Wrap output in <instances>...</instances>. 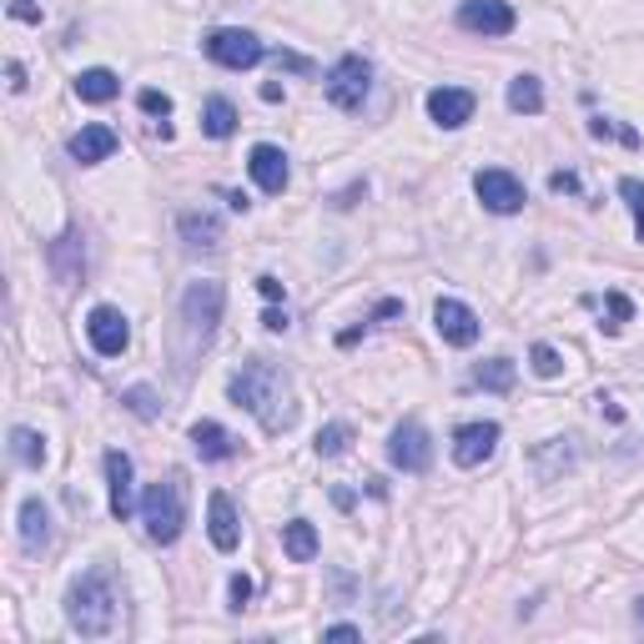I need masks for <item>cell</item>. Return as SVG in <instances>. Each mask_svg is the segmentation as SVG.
<instances>
[{
    "label": "cell",
    "instance_id": "6da1fadb",
    "mask_svg": "<svg viewBox=\"0 0 644 644\" xmlns=\"http://www.w3.org/2000/svg\"><path fill=\"white\" fill-rule=\"evenodd\" d=\"M227 393H232V403L247 408V413L257 418L267 433L292 429V418H298V408L287 403V378H282V373H277L267 358L242 363V373H232Z\"/></svg>",
    "mask_w": 644,
    "mask_h": 644
},
{
    "label": "cell",
    "instance_id": "7c38bea8",
    "mask_svg": "<svg viewBox=\"0 0 644 644\" xmlns=\"http://www.w3.org/2000/svg\"><path fill=\"white\" fill-rule=\"evenodd\" d=\"M493 443H499V423H464L454 433V464L478 468L484 458H493Z\"/></svg>",
    "mask_w": 644,
    "mask_h": 644
},
{
    "label": "cell",
    "instance_id": "8d00e7d4",
    "mask_svg": "<svg viewBox=\"0 0 644 644\" xmlns=\"http://www.w3.org/2000/svg\"><path fill=\"white\" fill-rule=\"evenodd\" d=\"M322 640H363V630H358V624H327V630H322Z\"/></svg>",
    "mask_w": 644,
    "mask_h": 644
},
{
    "label": "cell",
    "instance_id": "ac0fdd59",
    "mask_svg": "<svg viewBox=\"0 0 644 644\" xmlns=\"http://www.w3.org/2000/svg\"><path fill=\"white\" fill-rule=\"evenodd\" d=\"M51 538V509L41 499H25L21 503V549L25 554H41Z\"/></svg>",
    "mask_w": 644,
    "mask_h": 644
},
{
    "label": "cell",
    "instance_id": "9a60e30c",
    "mask_svg": "<svg viewBox=\"0 0 644 644\" xmlns=\"http://www.w3.org/2000/svg\"><path fill=\"white\" fill-rule=\"evenodd\" d=\"M207 534H212V544L222 554H232L242 544V529H237V509H232L227 493H212V503H207Z\"/></svg>",
    "mask_w": 644,
    "mask_h": 644
},
{
    "label": "cell",
    "instance_id": "d6986e66",
    "mask_svg": "<svg viewBox=\"0 0 644 644\" xmlns=\"http://www.w3.org/2000/svg\"><path fill=\"white\" fill-rule=\"evenodd\" d=\"M191 448H197L207 464H222V458L237 454V438H232L222 423H197V429H191Z\"/></svg>",
    "mask_w": 644,
    "mask_h": 644
},
{
    "label": "cell",
    "instance_id": "83f0119b",
    "mask_svg": "<svg viewBox=\"0 0 644 644\" xmlns=\"http://www.w3.org/2000/svg\"><path fill=\"white\" fill-rule=\"evenodd\" d=\"M347 443H353V429H347V423H327L312 448H318L322 458H337V454H347Z\"/></svg>",
    "mask_w": 644,
    "mask_h": 644
},
{
    "label": "cell",
    "instance_id": "4dcf8cb0",
    "mask_svg": "<svg viewBox=\"0 0 644 644\" xmlns=\"http://www.w3.org/2000/svg\"><path fill=\"white\" fill-rule=\"evenodd\" d=\"M121 403L132 408L136 418H156V413H162V403H156L152 388H126V393H121Z\"/></svg>",
    "mask_w": 644,
    "mask_h": 644
},
{
    "label": "cell",
    "instance_id": "7bdbcfd3",
    "mask_svg": "<svg viewBox=\"0 0 644 644\" xmlns=\"http://www.w3.org/2000/svg\"><path fill=\"white\" fill-rule=\"evenodd\" d=\"M634 624H640V630H644V599H640V604H634Z\"/></svg>",
    "mask_w": 644,
    "mask_h": 644
},
{
    "label": "cell",
    "instance_id": "44dd1931",
    "mask_svg": "<svg viewBox=\"0 0 644 644\" xmlns=\"http://www.w3.org/2000/svg\"><path fill=\"white\" fill-rule=\"evenodd\" d=\"M116 91H121V81H116V71H107V66H91V71L76 76V96L91 101V107H107Z\"/></svg>",
    "mask_w": 644,
    "mask_h": 644
},
{
    "label": "cell",
    "instance_id": "b9f144b4",
    "mask_svg": "<svg viewBox=\"0 0 644 644\" xmlns=\"http://www.w3.org/2000/svg\"><path fill=\"white\" fill-rule=\"evenodd\" d=\"M263 327H267V333H282V327H287V312H267V318H263Z\"/></svg>",
    "mask_w": 644,
    "mask_h": 644
},
{
    "label": "cell",
    "instance_id": "5b68a950",
    "mask_svg": "<svg viewBox=\"0 0 644 644\" xmlns=\"http://www.w3.org/2000/svg\"><path fill=\"white\" fill-rule=\"evenodd\" d=\"M368 86H373V66L363 56H343L327 71V101H333L337 111H363V101H368Z\"/></svg>",
    "mask_w": 644,
    "mask_h": 644
},
{
    "label": "cell",
    "instance_id": "4fadbf2b",
    "mask_svg": "<svg viewBox=\"0 0 644 644\" xmlns=\"http://www.w3.org/2000/svg\"><path fill=\"white\" fill-rule=\"evenodd\" d=\"M429 116L438 121V126H448V132L468 126V116H474V91H464V86H438V91H429Z\"/></svg>",
    "mask_w": 644,
    "mask_h": 644
},
{
    "label": "cell",
    "instance_id": "1f68e13d",
    "mask_svg": "<svg viewBox=\"0 0 644 644\" xmlns=\"http://www.w3.org/2000/svg\"><path fill=\"white\" fill-rule=\"evenodd\" d=\"M529 358H534V373H538V378H559V373H564V358L554 353L549 343H534V353H529Z\"/></svg>",
    "mask_w": 644,
    "mask_h": 644
},
{
    "label": "cell",
    "instance_id": "277c9868",
    "mask_svg": "<svg viewBox=\"0 0 644 644\" xmlns=\"http://www.w3.org/2000/svg\"><path fill=\"white\" fill-rule=\"evenodd\" d=\"M222 302H227V292H222V282H212V277L191 282L187 292H181V322H187L191 343H207V337L216 333V322H222Z\"/></svg>",
    "mask_w": 644,
    "mask_h": 644
},
{
    "label": "cell",
    "instance_id": "2e32d148",
    "mask_svg": "<svg viewBox=\"0 0 644 644\" xmlns=\"http://www.w3.org/2000/svg\"><path fill=\"white\" fill-rule=\"evenodd\" d=\"M247 171H252V181L263 191H273V197H282V187H287V156L277 152V146H252V156H247Z\"/></svg>",
    "mask_w": 644,
    "mask_h": 644
},
{
    "label": "cell",
    "instance_id": "ba28073f",
    "mask_svg": "<svg viewBox=\"0 0 644 644\" xmlns=\"http://www.w3.org/2000/svg\"><path fill=\"white\" fill-rule=\"evenodd\" d=\"M458 25L474 31V36H509L519 15H513L509 0H464L458 5Z\"/></svg>",
    "mask_w": 644,
    "mask_h": 644
},
{
    "label": "cell",
    "instance_id": "52a82bcc",
    "mask_svg": "<svg viewBox=\"0 0 644 644\" xmlns=\"http://www.w3.org/2000/svg\"><path fill=\"white\" fill-rule=\"evenodd\" d=\"M474 191H478V202L489 207V212H499V216H513L519 207L529 202V197H524V181L513 177V171H503V167L478 171V177H474Z\"/></svg>",
    "mask_w": 644,
    "mask_h": 644
},
{
    "label": "cell",
    "instance_id": "5bb4252c",
    "mask_svg": "<svg viewBox=\"0 0 644 644\" xmlns=\"http://www.w3.org/2000/svg\"><path fill=\"white\" fill-rule=\"evenodd\" d=\"M107 484H111V513H116V519H132V509H136L132 458L121 454V448H111L107 454Z\"/></svg>",
    "mask_w": 644,
    "mask_h": 644
},
{
    "label": "cell",
    "instance_id": "d590c367",
    "mask_svg": "<svg viewBox=\"0 0 644 644\" xmlns=\"http://www.w3.org/2000/svg\"><path fill=\"white\" fill-rule=\"evenodd\" d=\"M252 599V579L247 574H237V579H232V609H242Z\"/></svg>",
    "mask_w": 644,
    "mask_h": 644
},
{
    "label": "cell",
    "instance_id": "d4e9b609",
    "mask_svg": "<svg viewBox=\"0 0 644 644\" xmlns=\"http://www.w3.org/2000/svg\"><path fill=\"white\" fill-rule=\"evenodd\" d=\"M11 458L21 468H41L46 464V438L36 429H11Z\"/></svg>",
    "mask_w": 644,
    "mask_h": 644
},
{
    "label": "cell",
    "instance_id": "603a6c76",
    "mask_svg": "<svg viewBox=\"0 0 644 644\" xmlns=\"http://www.w3.org/2000/svg\"><path fill=\"white\" fill-rule=\"evenodd\" d=\"M509 111H519V116H538V111H544V86H538V76H513Z\"/></svg>",
    "mask_w": 644,
    "mask_h": 644
},
{
    "label": "cell",
    "instance_id": "30bf717a",
    "mask_svg": "<svg viewBox=\"0 0 644 644\" xmlns=\"http://www.w3.org/2000/svg\"><path fill=\"white\" fill-rule=\"evenodd\" d=\"M86 337H91V347L101 353V358H121L126 343H132V327H126V318H121L116 308H91V318H86Z\"/></svg>",
    "mask_w": 644,
    "mask_h": 644
},
{
    "label": "cell",
    "instance_id": "7a4b0ae2",
    "mask_svg": "<svg viewBox=\"0 0 644 644\" xmlns=\"http://www.w3.org/2000/svg\"><path fill=\"white\" fill-rule=\"evenodd\" d=\"M66 620L86 640H107L116 630V585H111L107 569H91L76 579L71 595H66Z\"/></svg>",
    "mask_w": 644,
    "mask_h": 644
},
{
    "label": "cell",
    "instance_id": "9c48e42d",
    "mask_svg": "<svg viewBox=\"0 0 644 644\" xmlns=\"http://www.w3.org/2000/svg\"><path fill=\"white\" fill-rule=\"evenodd\" d=\"M388 458H393L403 474H429L433 443H429V433H423V423H398L393 438H388Z\"/></svg>",
    "mask_w": 644,
    "mask_h": 644
},
{
    "label": "cell",
    "instance_id": "d6a6232c",
    "mask_svg": "<svg viewBox=\"0 0 644 644\" xmlns=\"http://www.w3.org/2000/svg\"><path fill=\"white\" fill-rule=\"evenodd\" d=\"M589 132H595L599 142H604V136H620L624 146H640V132H630V126H614V121H604V116L589 121Z\"/></svg>",
    "mask_w": 644,
    "mask_h": 644
},
{
    "label": "cell",
    "instance_id": "3957f363",
    "mask_svg": "<svg viewBox=\"0 0 644 644\" xmlns=\"http://www.w3.org/2000/svg\"><path fill=\"white\" fill-rule=\"evenodd\" d=\"M142 524L152 544H177L181 524H187V509H181V478H156L152 489L142 493Z\"/></svg>",
    "mask_w": 644,
    "mask_h": 644
},
{
    "label": "cell",
    "instance_id": "ab89813d",
    "mask_svg": "<svg viewBox=\"0 0 644 644\" xmlns=\"http://www.w3.org/2000/svg\"><path fill=\"white\" fill-rule=\"evenodd\" d=\"M549 187H554V191H579V177H574V171H554Z\"/></svg>",
    "mask_w": 644,
    "mask_h": 644
},
{
    "label": "cell",
    "instance_id": "ffe728a7",
    "mask_svg": "<svg viewBox=\"0 0 644 644\" xmlns=\"http://www.w3.org/2000/svg\"><path fill=\"white\" fill-rule=\"evenodd\" d=\"M181 242H187V247H202V252L222 247V222H216L212 212H181Z\"/></svg>",
    "mask_w": 644,
    "mask_h": 644
},
{
    "label": "cell",
    "instance_id": "836d02e7",
    "mask_svg": "<svg viewBox=\"0 0 644 644\" xmlns=\"http://www.w3.org/2000/svg\"><path fill=\"white\" fill-rule=\"evenodd\" d=\"M136 107H142L146 116H171V96H167V91H152V86H146V91L136 96Z\"/></svg>",
    "mask_w": 644,
    "mask_h": 644
},
{
    "label": "cell",
    "instance_id": "f1b7e54d",
    "mask_svg": "<svg viewBox=\"0 0 644 644\" xmlns=\"http://www.w3.org/2000/svg\"><path fill=\"white\" fill-rule=\"evenodd\" d=\"M604 333H620V327H624V322H630L634 318V302L630 298H624V292H609V298H604Z\"/></svg>",
    "mask_w": 644,
    "mask_h": 644
},
{
    "label": "cell",
    "instance_id": "60d3db41",
    "mask_svg": "<svg viewBox=\"0 0 644 644\" xmlns=\"http://www.w3.org/2000/svg\"><path fill=\"white\" fill-rule=\"evenodd\" d=\"M5 76H11V91H25V66H21V60H11V66H5Z\"/></svg>",
    "mask_w": 644,
    "mask_h": 644
},
{
    "label": "cell",
    "instance_id": "8992f818",
    "mask_svg": "<svg viewBox=\"0 0 644 644\" xmlns=\"http://www.w3.org/2000/svg\"><path fill=\"white\" fill-rule=\"evenodd\" d=\"M202 51L216 60V66H227V71H247V66H257V60L267 56V46L252 31H212V36L202 41Z\"/></svg>",
    "mask_w": 644,
    "mask_h": 644
},
{
    "label": "cell",
    "instance_id": "e575fe53",
    "mask_svg": "<svg viewBox=\"0 0 644 644\" xmlns=\"http://www.w3.org/2000/svg\"><path fill=\"white\" fill-rule=\"evenodd\" d=\"M11 15L25 25H41V0H11Z\"/></svg>",
    "mask_w": 644,
    "mask_h": 644
},
{
    "label": "cell",
    "instance_id": "cb8c5ba5",
    "mask_svg": "<svg viewBox=\"0 0 644 644\" xmlns=\"http://www.w3.org/2000/svg\"><path fill=\"white\" fill-rule=\"evenodd\" d=\"M202 132H207V136H216V142L237 132V107H232L227 96H212V101L202 107Z\"/></svg>",
    "mask_w": 644,
    "mask_h": 644
},
{
    "label": "cell",
    "instance_id": "484cf974",
    "mask_svg": "<svg viewBox=\"0 0 644 644\" xmlns=\"http://www.w3.org/2000/svg\"><path fill=\"white\" fill-rule=\"evenodd\" d=\"M474 382H478V388H489V393H509V388H513V363H509V358L478 363Z\"/></svg>",
    "mask_w": 644,
    "mask_h": 644
},
{
    "label": "cell",
    "instance_id": "8fae6325",
    "mask_svg": "<svg viewBox=\"0 0 644 644\" xmlns=\"http://www.w3.org/2000/svg\"><path fill=\"white\" fill-rule=\"evenodd\" d=\"M433 327H438L443 343H454V347H474L478 333H484V322L474 318V308H464V302H454V298H438Z\"/></svg>",
    "mask_w": 644,
    "mask_h": 644
},
{
    "label": "cell",
    "instance_id": "f546056e",
    "mask_svg": "<svg viewBox=\"0 0 644 644\" xmlns=\"http://www.w3.org/2000/svg\"><path fill=\"white\" fill-rule=\"evenodd\" d=\"M620 197L630 202V212H634V237L644 242V181L624 177V181H620Z\"/></svg>",
    "mask_w": 644,
    "mask_h": 644
},
{
    "label": "cell",
    "instance_id": "74e56055",
    "mask_svg": "<svg viewBox=\"0 0 644 644\" xmlns=\"http://www.w3.org/2000/svg\"><path fill=\"white\" fill-rule=\"evenodd\" d=\"M257 292H263L267 302H277V298H282V282H277V277L267 273V277H257Z\"/></svg>",
    "mask_w": 644,
    "mask_h": 644
},
{
    "label": "cell",
    "instance_id": "e0dca14e",
    "mask_svg": "<svg viewBox=\"0 0 644 644\" xmlns=\"http://www.w3.org/2000/svg\"><path fill=\"white\" fill-rule=\"evenodd\" d=\"M111 152H116V132H111V126H81V132L71 136V156L81 162V167L107 162Z\"/></svg>",
    "mask_w": 644,
    "mask_h": 644
},
{
    "label": "cell",
    "instance_id": "7402d4cb",
    "mask_svg": "<svg viewBox=\"0 0 644 644\" xmlns=\"http://www.w3.org/2000/svg\"><path fill=\"white\" fill-rule=\"evenodd\" d=\"M282 549H287V559L292 564H312L318 559V529H312L308 519H292L287 534H282Z\"/></svg>",
    "mask_w": 644,
    "mask_h": 644
},
{
    "label": "cell",
    "instance_id": "f35d334b",
    "mask_svg": "<svg viewBox=\"0 0 644 644\" xmlns=\"http://www.w3.org/2000/svg\"><path fill=\"white\" fill-rule=\"evenodd\" d=\"M398 312H403V302L388 298V302H378V308H373V322H388V318H398Z\"/></svg>",
    "mask_w": 644,
    "mask_h": 644
},
{
    "label": "cell",
    "instance_id": "4316f807",
    "mask_svg": "<svg viewBox=\"0 0 644 644\" xmlns=\"http://www.w3.org/2000/svg\"><path fill=\"white\" fill-rule=\"evenodd\" d=\"M71 252H76V232H66V237H60L56 247H51V263H56L60 282H81V267H86V257H81V263H76Z\"/></svg>",
    "mask_w": 644,
    "mask_h": 644
}]
</instances>
